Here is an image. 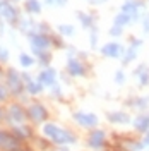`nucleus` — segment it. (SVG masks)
<instances>
[{"label":"nucleus","instance_id":"nucleus-5","mask_svg":"<svg viewBox=\"0 0 149 151\" xmlns=\"http://www.w3.org/2000/svg\"><path fill=\"white\" fill-rule=\"evenodd\" d=\"M0 17H4L9 24H17L19 22V12L17 9H16V5L14 4H10L9 2H5L4 5H0Z\"/></svg>","mask_w":149,"mask_h":151},{"label":"nucleus","instance_id":"nucleus-32","mask_svg":"<svg viewBox=\"0 0 149 151\" xmlns=\"http://www.w3.org/2000/svg\"><path fill=\"white\" fill-rule=\"evenodd\" d=\"M115 81H117L118 84H123V81H125V74H123L122 70H118V72L115 74Z\"/></svg>","mask_w":149,"mask_h":151},{"label":"nucleus","instance_id":"nucleus-20","mask_svg":"<svg viewBox=\"0 0 149 151\" xmlns=\"http://www.w3.org/2000/svg\"><path fill=\"white\" fill-rule=\"evenodd\" d=\"M77 19L81 21L82 28H93V22H94V17L89 16V14H84V12H77Z\"/></svg>","mask_w":149,"mask_h":151},{"label":"nucleus","instance_id":"nucleus-29","mask_svg":"<svg viewBox=\"0 0 149 151\" xmlns=\"http://www.w3.org/2000/svg\"><path fill=\"white\" fill-rule=\"evenodd\" d=\"M48 5H52V7H64L67 4V0H47Z\"/></svg>","mask_w":149,"mask_h":151},{"label":"nucleus","instance_id":"nucleus-38","mask_svg":"<svg viewBox=\"0 0 149 151\" xmlns=\"http://www.w3.org/2000/svg\"><path fill=\"white\" fill-rule=\"evenodd\" d=\"M10 2H19V0H10Z\"/></svg>","mask_w":149,"mask_h":151},{"label":"nucleus","instance_id":"nucleus-16","mask_svg":"<svg viewBox=\"0 0 149 151\" xmlns=\"http://www.w3.org/2000/svg\"><path fill=\"white\" fill-rule=\"evenodd\" d=\"M108 120L112 124H127L130 120V117L125 112H110L108 113Z\"/></svg>","mask_w":149,"mask_h":151},{"label":"nucleus","instance_id":"nucleus-33","mask_svg":"<svg viewBox=\"0 0 149 151\" xmlns=\"http://www.w3.org/2000/svg\"><path fill=\"white\" fill-rule=\"evenodd\" d=\"M144 31H146V33H149V16L144 19Z\"/></svg>","mask_w":149,"mask_h":151},{"label":"nucleus","instance_id":"nucleus-30","mask_svg":"<svg viewBox=\"0 0 149 151\" xmlns=\"http://www.w3.org/2000/svg\"><path fill=\"white\" fill-rule=\"evenodd\" d=\"M122 33H123L122 26H117V24H113V28L110 29V35H112V36H120Z\"/></svg>","mask_w":149,"mask_h":151},{"label":"nucleus","instance_id":"nucleus-10","mask_svg":"<svg viewBox=\"0 0 149 151\" xmlns=\"http://www.w3.org/2000/svg\"><path fill=\"white\" fill-rule=\"evenodd\" d=\"M105 142H106V134L100 129H94L91 134H89V137H87V144H89V148H93V150H100L105 146Z\"/></svg>","mask_w":149,"mask_h":151},{"label":"nucleus","instance_id":"nucleus-3","mask_svg":"<svg viewBox=\"0 0 149 151\" xmlns=\"http://www.w3.org/2000/svg\"><path fill=\"white\" fill-rule=\"evenodd\" d=\"M29 43H31V48L34 53H39V52H47L48 48L52 47V36L48 33H29Z\"/></svg>","mask_w":149,"mask_h":151},{"label":"nucleus","instance_id":"nucleus-34","mask_svg":"<svg viewBox=\"0 0 149 151\" xmlns=\"http://www.w3.org/2000/svg\"><path fill=\"white\" fill-rule=\"evenodd\" d=\"M140 142H142V146H144V148H146V146H149V134L144 137V141H140Z\"/></svg>","mask_w":149,"mask_h":151},{"label":"nucleus","instance_id":"nucleus-9","mask_svg":"<svg viewBox=\"0 0 149 151\" xmlns=\"http://www.w3.org/2000/svg\"><path fill=\"white\" fill-rule=\"evenodd\" d=\"M101 53L105 57H108V58H120L122 55H125V50H123V47H122L120 43L110 41V43H106L101 48Z\"/></svg>","mask_w":149,"mask_h":151},{"label":"nucleus","instance_id":"nucleus-21","mask_svg":"<svg viewBox=\"0 0 149 151\" xmlns=\"http://www.w3.org/2000/svg\"><path fill=\"white\" fill-rule=\"evenodd\" d=\"M41 89H43V84L39 81H33L31 79L28 84H26V91L29 94H38V93H41Z\"/></svg>","mask_w":149,"mask_h":151},{"label":"nucleus","instance_id":"nucleus-4","mask_svg":"<svg viewBox=\"0 0 149 151\" xmlns=\"http://www.w3.org/2000/svg\"><path fill=\"white\" fill-rule=\"evenodd\" d=\"M21 142L17 137L9 131H0V150L4 151H17L21 148Z\"/></svg>","mask_w":149,"mask_h":151},{"label":"nucleus","instance_id":"nucleus-7","mask_svg":"<svg viewBox=\"0 0 149 151\" xmlns=\"http://www.w3.org/2000/svg\"><path fill=\"white\" fill-rule=\"evenodd\" d=\"M9 122L12 124H24L26 117H28V110H24V106L19 103H12L9 106Z\"/></svg>","mask_w":149,"mask_h":151},{"label":"nucleus","instance_id":"nucleus-6","mask_svg":"<svg viewBox=\"0 0 149 151\" xmlns=\"http://www.w3.org/2000/svg\"><path fill=\"white\" fill-rule=\"evenodd\" d=\"M28 117L34 124H41L48 119V110L41 103H33L28 108Z\"/></svg>","mask_w":149,"mask_h":151},{"label":"nucleus","instance_id":"nucleus-31","mask_svg":"<svg viewBox=\"0 0 149 151\" xmlns=\"http://www.w3.org/2000/svg\"><path fill=\"white\" fill-rule=\"evenodd\" d=\"M91 29H93V31H91V47L94 48V47H96V41H98V31H96L94 26Z\"/></svg>","mask_w":149,"mask_h":151},{"label":"nucleus","instance_id":"nucleus-24","mask_svg":"<svg viewBox=\"0 0 149 151\" xmlns=\"http://www.w3.org/2000/svg\"><path fill=\"white\" fill-rule=\"evenodd\" d=\"M58 31H60L62 36H72L74 35V26H70V24H60Z\"/></svg>","mask_w":149,"mask_h":151},{"label":"nucleus","instance_id":"nucleus-19","mask_svg":"<svg viewBox=\"0 0 149 151\" xmlns=\"http://www.w3.org/2000/svg\"><path fill=\"white\" fill-rule=\"evenodd\" d=\"M135 76H139V83L140 86H148L149 84V70H146V67L140 65L137 70H135Z\"/></svg>","mask_w":149,"mask_h":151},{"label":"nucleus","instance_id":"nucleus-22","mask_svg":"<svg viewBox=\"0 0 149 151\" xmlns=\"http://www.w3.org/2000/svg\"><path fill=\"white\" fill-rule=\"evenodd\" d=\"M129 22H132V17L127 12H120V14L115 17V24H117V26H122V28H123V26L129 24Z\"/></svg>","mask_w":149,"mask_h":151},{"label":"nucleus","instance_id":"nucleus-13","mask_svg":"<svg viewBox=\"0 0 149 151\" xmlns=\"http://www.w3.org/2000/svg\"><path fill=\"white\" fill-rule=\"evenodd\" d=\"M38 81H39L43 86H50V88H53V86L57 84L55 69H45V70H41V72L38 74Z\"/></svg>","mask_w":149,"mask_h":151},{"label":"nucleus","instance_id":"nucleus-35","mask_svg":"<svg viewBox=\"0 0 149 151\" xmlns=\"http://www.w3.org/2000/svg\"><path fill=\"white\" fill-rule=\"evenodd\" d=\"M57 151H69V150H67L65 146H60V148H58V150H57Z\"/></svg>","mask_w":149,"mask_h":151},{"label":"nucleus","instance_id":"nucleus-37","mask_svg":"<svg viewBox=\"0 0 149 151\" xmlns=\"http://www.w3.org/2000/svg\"><path fill=\"white\" fill-rule=\"evenodd\" d=\"M2 117H4V110H2V108H0V119H2Z\"/></svg>","mask_w":149,"mask_h":151},{"label":"nucleus","instance_id":"nucleus-2","mask_svg":"<svg viewBox=\"0 0 149 151\" xmlns=\"http://www.w3.org/2000/svg\"><path fill=\"white\" fill-rule=\"evenodd\" d=\"M5 79H7V88H9L10 94H14V96H21L22 91L26 89V84L22 81V74H19L16 69L10 67L5 72Z\"/></svg>","mask_w":149,"mask_h":151},{"label":"nucleus","instance_id":"nucleus-36","mask_svg":"<svg viewBox=\"0 0 149 151\" xmlns=\"http://www.w3.org/2000/svg\"><path fill=\"white\" fill-rule=\"evenodd\" d=\"M4 77V70H2V67H0V79Z\"/></svg>","mask_w":149,"mask_h":151},{"label":"nucleus","instance_id":"nucleus-14","mask_svg":"<svg viewBox=\"0 0 149 151\" xmlns=\"http://www.w3.org/2000/svg\"><path fill=\"white\" fill-rule=\"evenodd\" d=\"M12 134L17 137L19 141H24V139H29L33 136V131L29 129V125H26V124H16L12 127Z\"/></svg>","mask_w":149,"mask_h":151},{"label":"nucleus","instance_id":"nucleus-27","mask_svg":"<svg viewBox=\"0 0 149 151\" xmlns=\"http://www.w3.org/2000/svg\"><path fill=\"white\" fill-rule=\"evenodd\" d=\"M9 88L7 84H0V101H7V98H9Z\"/></svg>","mask_w":149,"mask_h":151},{"label":"nucleus","instance_id":"nucleus-17","mask_svg":"<svg viewBox=\"0 0 149 151\" xmlns=\"http://www.w3.org/2000/svg\"><path fill=\"white\" fill-rule=\"evenodd\" d=\"M134 125L139 132H148L149 131V115H139L135 120H134Z\"/></svg>","mask_w":149,"mask_h":151},{"label":"nucleus","instance_id":"nucleus-23","mask_svg":"<svg viewBox=\"0 0 149 151\" xmlns=\"http://www.w3.org/2000/svg\"><path fill=\"white\" fill-rule=\"evenodd\" d=\"M19 62H21V65L22 67H31L33 64H34L33 57L28 55V53H21V55H19Z\"/></svg>","mask_w":149,"mask_h":151},{"label":"nucleus","instance_id":"nucleus-26","mask_svg":"<svg viewBox=\"0 0 149 151\" xmlns=\"http://www.w3.org/2000/svg\"><path fill=\"white\" fill-rule=\"evenodd\" d=\"M134 106H137V108H146L149 105V96H142L140 100H135V101H132Z\"/></svg>","mask_w":149,"mask_h":151},{"label":"nucleus","instance_id":"nucleus-18","mask_svg":"<svg viewBox=\"0 0 149 151\" xmlns=\"http://www.w3.org/2000/svg\"><path fill=\"white\" fill-rule=\"evenodd\" d=\"M24 9L28 14H39L41 12V4L38 0H26L24 2Z\"/></svg>","mask_w":149,"mask_h":151},{"label":"nucleus","instance_id":"nucleus-15","mask_svg":"<svg viewBox=\"0 0 149 151\" xmlns=\"http://www.w3.org/2000/svg\"><path fill=\"white\" fill-rule=\"evenodd\" d=\"M139 47H140V40H132L130 48L127 50V53H125V57H123V64H129V62H132V60L135 58V55H137V48Z\"/></svg>","mask_w":149,"mask_h":151},{"label":"nucleus","instance_id":"nucleus-12","mask_svg":"<svg viewBox=\"0 0 149 151\" xmlns=\"http://www.w3.org/2000/svg\"><path fill=\"white\" fill-rule=\"evenodd\" d=\"M67 72L74 77H81V76L86 74V69H84L82 62H79V58H74V57H69L67 60Z\"/></svg>","mask_w":149,"mask_h":151},{"label":"nucleus","instance_id":"nucleus-1","mask_svg":"<svg viewBox=\"0 0 149 151\" xmlns=\"http://www.w3.org/2000/svg\"><path fill=\"white\" fill-rule=\"evenodd\" d=\"M43 134L48 137V141L57 144V146H65V144L75 142L74 134L65 131V129H60L57 124H45L43 125Z\"/></svg>","mask_w":149,"mask_h":151},{"label":"nucleus","instance_id":"nucleus-28","mask_svg":"<svg viewBox=\"0 0 149 151\" xmlns=\"http://www.w3.org/2000/svg\"><path fill=\"white\" fill-rule=\"evenodd\" d=\"M7 60H9V50L0 45V62H7Z\"/></svg>","mask_w":149,"mask_h":151},{"label":"nucleus","instance_id":"nucleus-8","mask_svg":"<svg viewBox=\"0 0 149 151\" xmlns=\"http://www.w3.org/2000/svg\"><path fill=\"white\" fill-rule=\"evenodd\" d=\"M74 120L86 129H94L98 125V117L87 112H74Z\"/></svg>","mask_w":149,"mask_h":151},{"label":"nucleus","instance_id":"nucleus-11","mask_svg":"<svg viewBox=\"0 0 149 151\" xmlns=\"http://www.w3.org/2000/svg\"><path fill=\"white\" fill-rule=\"evenodd\" d=\"M142 9V2L139 0H127L123 5H122V12H127L132 17V21H137L139 19V10Z\"/></svg>","mask_w":149,"mask_h":151},{"label":"nucleus","instance_id":"nucleus-25","mask_svg":"<svg viewBox=\"0 0 149 151\" xmlns=\"http://www.w3.org/2000/svg\"><path fill=\"white\" fill-rule=\"evenodd\" d=\"M50 60H52V55H50L48 52H39V53H38V62H39L41 65H47Z\"/></svg>","mask_w":149,"mask_h":151}]
</instances>
